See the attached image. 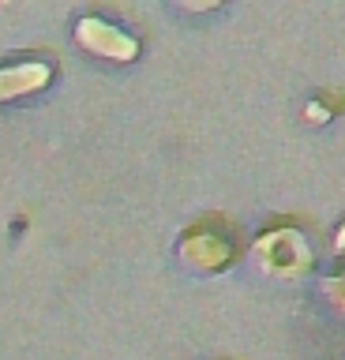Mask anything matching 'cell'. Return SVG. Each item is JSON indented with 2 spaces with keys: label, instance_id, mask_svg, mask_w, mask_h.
<instances>
[{
  "label": "cell",
  "instance_id": "cell-1",
  "mask_svg": "<svg viewBox=\"0 0 345 360\" xmlns=\"http://www.w3.org/2000/svg\"><path fill=\"white\" fill-rule=\"evenodd\" d=\"M248 259L259 274L274 281H304L319 266V252L311 244V236L293 221H278L259 229L255 240L248 244Z\"/></svg>",
  "mask_w": 345,
  "mask_h": 360
},
{
  "label": "cell",
  "instance_id": "cell-3",
  "mask_svg": "<svg viewBox=\"0 0 345 360\" xmlns=\"http://www.w3.org/2000/svg\"><path fill=\"white\" fill-rule=\"evenodd\" d=\"M72 38L83 53L98 56V60H109V64H131L143 53V41L136 34L113 19H105V15H79Z\"/></svg>",
  "mask_w": 345,
  "mask_h": 360
},
{
  "label": "cell",
  "instance_id": "cell-4",
  "mask_svg": "<svg viewBox=\"0 0 345 360\" xmlns=\"http://www.w3.org/2000/svg\"><path fill=\"white\" fill-rule=\"evenodd\" d=\"M53 75H57V64L49 56H15V60L0 64V105L46 90Z\"/></svg>",
  "mask_w": 345,
  "mask_h": 360
},
{
  "label": "cell",
  "instance_id": "cell-5",
  "mask_svg": "<svg viewBox=\"0 0 345 360\" xmlns=\"http://www.w3.org/2000/svg\"><path fill=\"white\" fill-rule=\"evenodd\" d=\"M319 292L327 297V304H330L334 311H341V315H345V270L319 278Z\"/></svg>",
  "mask_w": 345,
  "mask_h": 360
},
{
  "label": "cell",
  "instance_id": "cell-6",
  "mask_svg": "<svg viewBox=\"0 0 345 360\" xmlns=\"http://www.w3.org/2000/svg\"><path fill=\"white\" fill-rule=\"evenodd\" d=\"M334 248H338V252H345V225H341V233H338V244H334Z\"/></svg>",
  "mask_w": 345,
  "mask_h": 360
},
{
  "label": "cell",
  "instance_id": "cell-2",
  "mask_svg": "<svg viewBox=\"0 0 345 360\" xmlns=\"http://www.w3.org/2000/svg\"><path fill=\"white\" fill-rule=\"evenodd\" d=\"M173 255L188 274H199V278H218L237 263L240 255V236L237 229L218 218V214H207V218H195L188 221L181 233H176V244H173Z\"/></svg>",
  "mask_w": 345,
  "mask_h": 360
}]
</instances>
